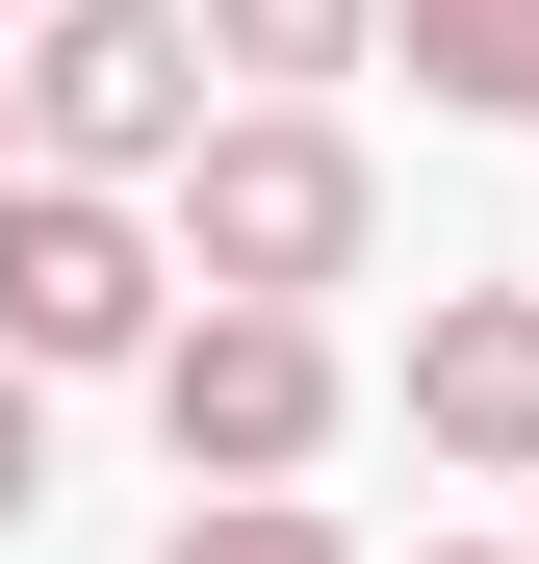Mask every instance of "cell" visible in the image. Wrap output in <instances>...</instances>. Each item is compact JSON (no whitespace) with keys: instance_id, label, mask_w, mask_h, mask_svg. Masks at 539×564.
<instances>
[{"instance_id":"obj_10","label":"cell","mask_w":539,"mask_h":564,"mask_svg":"<svg viewBox=\"0 0 539 564\" xmlns=\"http://www.w3.org/2000/svg\"><path fill=\"white\" fill-rule=\"evenodd\" d=\"M411 564H514V539H411Z\"/></svg>"},{"instance_id":"obj_5","label":"cell","mask_w":539,"mask_h":564,"mask_svg":"<svg viewBox=\"0 0 539 564\" xmlns=\"http://www.w3.org/2000/svg\"><path fill=\"white\" fill-rule=\"evenodd\" d=\"M411 462L539 488V282H436L411 308Z\"/></svg>"},{"instance_id":"obj_8","label":"cell","mask_w":539,"mask_h":564,"mask_svg":"<svg viewBox=\"0 0 539 564\" xmlns=\"http://www.w3.org/2000/svg\"><path fill=\"white\" fill-rule=\"evenodd\" d=\"M154 564H359V539H334V513H309V488H206V513H180V539H154Z\"/></svg>"},{"instance_id":"obj_9","label":"cell","mask_w":539,"mask_h":564,"mask_svg":"<svg viewBox=\"0 0 539 564\" xmlns=\"http://www.w3.org/2000/svg\"><path fill=\"white\" fill-rule=\"evenodd\" d=\"M26 513H52V386L0 359V539H26Z\"/></svg>"},{"instance_id":"obj_1","label":"cell","mask_w":539,"mask_h":564,"mask_svg":"<svg viewBox=\"0 0 539 564\" xmlns=\"http://www.w3.org/2000/svg\"><path fill=\"white\" fill-rule=\"evenodd\" d=\"M154 231H180L206 308H334V282L386 257V180H359L334 104H206V154L154 180Z\"/></svg>"},{"instance_id":"obj_3","label":"cell","mask_w":539,"mask_h":564,"mask_svg":"<svg viewBox=\"0 0 539 564\" xmlns=\"http://www.w3.org/2000/svg\"><path fill=\"white\" fill-rule=\"evenodd\" d=\"M154 334H180V231L104 206V180H0V359L26 386H154Z\"/></svg>"},{"instance_id":"obj_2","label":"cell","mask_w":539,"mask_h":564,"mask_svg":"<svg viewBox=\"0 0 539 564\" xmlns=\"http://www.w3.org/2000/svg\"><path fill=\"white\" fill-rule=\"evenodd\" d=\"M0 104H26V180L154 206V180L206 154V26H180V0H52V26H0Z\"/></svg>"},{"instance_id":"obj_4","label":"cell","mask_w":539,"mask_h":564,"mask_svg":"<svg viewBox=\"0 0 539 564\" xmlns=\"http://www.w3.org/2000/svg\"><path fill=\"white\" fill-rule=\"evenodd\" d=\"M154 436H180V488H309V462L359 436L334 308H180L154 334Z\"/></svg>"},{"instance_id":"obj_11","label":"cell","mask_w":539,"mask_h":564,"mask_svg":"<svg viewBox=\"0 0 539 564\" xmlns=\"http://www.w3.org/2000/svg\"><path fill=\"white\" fill-rule=\"evenodd\" d=\"M0 180H26V104H0Z\"/></svg>"},{"instance_id":"obj_12","label":"cell","mask_w":539,"mask_h":564,"mask_svg":"<svg viewBox=\"0 0 539 564\" xmlns=\"http://www.w3.org/2000/svg\"><path fill=\"white\" fill-rule=\"evenodd\" d=\"M0 26H52V0H0Z\"/></svg>"},{"instance_id":"obj_7","label":"cell","mask_w":539,"mask_h":564,"mask_svg":"<svg viewBox=\"0 0 539 564\" xmlns=\"http://www.w3.org/2000/svg\"><path fill=\"white\" fill-rule=\"evenodd\" d=\"M386 77H411V104H488V129H514V77H539V0H386Z\"/></svg>"},{"instance_id":"obj_13","label":"cell","mask_w":539,"mask_h":564,"mask_svg":"<svg viewBox=\"0 0 539 564\" xmlns=\"http://www.w3.org/2000/svg\"><path fill=\"white\" fill-rule=\"evenodd\" d=\"M514 129H539V77H514Z\"/></svg>"},{"instance_id":"obj_14","label":"cell","mask_w":539,"mask_h":564,"mask_svg":"<svg viewBox=\"0 0 539 564\" xmlns=\"http://www.w3.org/2000/svg\"><path fill=\"white\" fill-rule=\"evenodd\" d=\"M514 564H539V513H514Z\"/></svg>"},{"instance_id":"obj_6","label":"cell","mask_w":539,"mask_h":564,"mask_svg":"<svg viewBox=\"0 0 539 564\" xmlns=\"http://www.w3.org/2000/svg\"><path fill=\"white\" fill-rule=\"evenodd\" d=\"M180 26H206V77L309 104V77H359V52H386V0H180Z\"/></svg>"}]
</instances>
